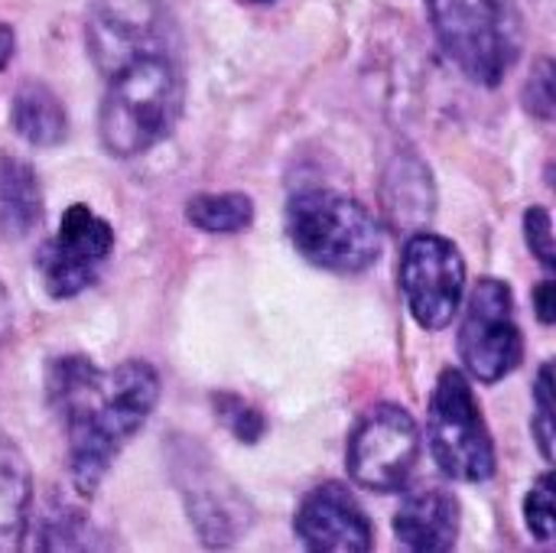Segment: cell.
<instances>
[{"label": "cell", "mask_w": 556, "mask_h": 553, "mask_svg": "<svg viewBox=\"0 0 556 553\" xmlns=\"http://www.w3.org/2000/svg\"><path fill=\"white\" fill-rule=\"evenodd\" d=\"M427 447L453 482L482 486L495 476V440L479 411L469 375L443 368L427 407Z\"/></svg>", "instance_id": "5b68a950"}, {"label": "cell", "mask_w": 556, "mask_h": 553, "mask_svg": "<svg viewBox=\"0 0 556 553\" xmlns=\"http://www.w3.org/2000/svg\"><path fill=\"white\" fill-rule=\"evenodd\" d=\"M176 482L192 528L205 548H231L251 525L248 505L235 489L205 463V456H176Z\"/></svg>", "instance_id": "8fae6325"}, {"label": "cell", "mask_w": 556, "mask_h": 553, "mask_svg": "<svg viewBox=\"0 0 556 553\" xmlns=\"http://www.w3.org/2000/svg\"><path fill=\"white\" fill-rule=\"evenodd\" d=\"M420 460V427L401 404L368 407L345 450V466L355 486L368 492L407 489Z\"/></svg>", "instance_id": "52a82bcc"}, {"label": "cell", "mask_w": 556, "mask_h": 553, "mask_svg": "<svg viewBox=\"0 0 556 553\" xmlns=\"http://www.w3.org/2000/svg\"><path fill=\"white\" fill-rule=\"evenodd\" d=\"M212 404H215V417L225 424V430H228L238 443H257V440L267 433V417H264L254 404H248L241 394L222 391V394L212 398Z\"/></svg>", "instance_id": "ffe728a7"}, {"label": "cell", "mask_w": 556, "mask_h": 553, "mask_svg": "<svg viewBox=\"0 0 556 553\" xmlns=\"http://www.w3.org/2000/svg\"><path fill=\"white\" fill-rule=\"evenodd\" d=\"M293 531L306 551L316 553H368L375 548V525L342 482L309 489L293 515Z\"/></svg>", "instance_id": "30bf717a"}, {"label": "cell", "mask_w": 556, "mask_h": 553, "mask_svg": "<svg viewBox=\"0 0 556 553\" xmlns=\"http://www.w3.org/2000/svg\"><path fill=\"white\" fill-rule=\"evenodd\" d=\"M10 55H13V33L7 26H0V59L10 62Z\"/></svg>", "instance_id": "4316f807"}, {"label": "cell", "mask_w": 556, "mask_h": 553, "mask_svg": "<svg viewBox=\"0 0 556 553\" xmlns=\"http://www.w3.org/2000/svg\"><path fill=\"white\" fill-rule=\"evenodd\" d=\"M46 398L68 440V476L78 495H94L121 450L147 427L160 401V375L130 359L104 372L68 352L46 368Z\"/></svg>", "instance_id": "6da1fadb"}, {"label": "cell", "mask_w": 556, "mask_h": 553, "mask_svg": "<svg viewBox=\"0 0 556 553\" xmlns=\"http://www.w3.org/2000/svg\"><path fill=\"white\" fill-rule=\"evenodd\" d=\"M287 235L319 271L362 274L381 257V225L352 196L326 186L300 189L287 202Z\"/></svg>", "instance_id": "3957f363"}, {"label": "cell", "mask_w": 556, "mask_h": 553, "mask_svg": "<svg viewBox=\"0 0 556 553\" xmlns=\"http://www.w3.org/2000/svg\"><path fill=\"white\" fill-rule=\"evenodd\" d=\"M7 332H10V293L0 284V342L7 339Z\"/></svg>", "instance_id": "484cf974"}, {"label": "cell", "mask_w": 556, "mask_h": 553, "mask_svg": "<svg viewBox=\"0 0 556 553\" xmlns=\"http://www.w3.org/2000/svg\"><path fill=\"white\" fill-rule=\"evenodd\" d=\"M534 313L544 326H554L556 323V284L554 277L541 280L534 287Z\"/></svg>", "instance_id": "d4e9b609"}, {"label": "cell", "mask_w": 556, "mask_h": 553, "mask_svg": "<svg viewBox=\"0 0 556 553\" xmlns=\"http://www.w3.org/2000/svg\"><path fill=\"white\" fill-rule=\"evenodd\" d=\"M525 525L531 531V538H538L541 544H551L556 531V476L544 473L531 492L525 495Z\"/></svg>", "instance_id": "44dd1931"}, {"label": "cell", "mask_w": 556, "mask_h": 553, "mask_svg": "<svg viewBox=\"0 0 556 553\" xmlns=\"http://www.w3.org/2000/svg\"><path fill=\"white\" fill-rule=\"evenodd\" d=\"M525 241L531 248V254L547 267H556V244H554V225H551V212L534 205L525 212Z\"/></svg>", "instance_id": "cb8c5ba5"}, {"label": "cell", "mask_w": 556, "mask_h": 553, "mask_svg": "<svg viewBox=\"0 0 556 553\" xmlns=\"http://www.w3.org/2000/svg\"><path fill=\"white\" fill-rule=\"evenodd\" d=\"M3 65H7V59H0V68H3Z\"/></svg>", "instance_id": "f1b7e54d"}, {"label": "cell", "mask_w": 556, "mask_h": 553, "mask_svg": "<svg viewBox=\"0 0 556 553\" xmlns=\"http://www.w3.org/2000/svg\"><path fill=\"white\" fill-rule=\"evenodd\" d=\"M104 75L98 137L111 156H140L173 134L182 114V68L169 42L147 46Z\"/></svg>", "instance_id": "7a4b0ae2"}, {"label": "cell", "mask_w": 556, "mask_h": 553, "mask_svg": "<svg viewBox=\"0 0 556 553\" xmlns=\"http://www.w3.org/2000/svg\"><path fill=\"white\" fill-rule=\"evenodd\" d=\"M463 528L459 502L440 486H424L404 495L394 515V535L417 553H446L456 548Z\"/></svg>", "instance_id": "4fadbf2b"}, {"label": "cell", "mask_w": 556, "mask_h": 553, "mask_svg": "<svg viewBox=\"0 0 556 553\" xmlns=\"http://www.w3.org/2000/svg\"><path fill=\"white\" fill-rule=\"evenodd\" d=\"M525 355V339L515 316V293L498 277H482L466 303L459 326V359L472 381H505Z\"/></svg>", "instance_id": "8992f818"}, {"label": "cell", "mask_w": 556, "mask_h": 553, "mask_svg": "<svg viewBox=\"0 0 556 553\" xmlns=\"http://www.w3.org/2000/svg\"><path fill=\"white\" fill-rule=\"evenodd\" d=\"M254 3H270V0H254Z\"/></svg>", "instance_id": "83f0119b"}, {"label": "cell", "mask_w": 556, "mask_h": 553, "mask_svg": "<svg viewBox=\"0 0 556 553\" xmlns=\"http://www.w3.org/2000/svg\"><path fill=\"white\" fill-rule=\"evenodd\" d=\"M525 108L538 117V121H554L556 108V85H554V62L541 59L525 85Z\"/></svg>", "instance_id": "603a6c76"}, {"label": "cell", "mask_w": 556, "mask_h": 553, "mask_svg": "<svg viewBox=\"0 0 556 553\" xmlns=\"http://www.w3.org/2000/svg\"><path fill=\"white\" fill-rule=\"evenodd\" d=\"M88 518L81 515V508L68 505V502H52L42 512L29 508V521H26V535L23 538H36L33 548L39 551H75V548H88Z\"/></svg>", "instance_id": "d6986e66"}, {"label": "cell", "mask_w": 556, "mask_h": 553, "mask_svg": "<svg viewBox=\"0 0 556 553\" xmlns=\"http://www.w3.org/2000/svg\"><path fill=\"white\" fill-rule=\"evenodd\" d=\"M156 42H166V13L156 0H94L88 49L101 72Z\"/></svg>", "instance_id": "7c38bea8"}, {"label": "cell", "mask_w": 556, "mask_h": 553, "mask_svg": "<svg viewBox=\"0 0 556 553\" xmlns=\"http://www.w3.org/2000/svg\"><path fill=\"white\" fill-rule=\"evenodd\" d=\"M186 222L208 235H235L251 228L254 202L244 192H199L186 202Z\"/></svg>", "instance_id": "ac0fdd59"}, {"label": "cell", "mask_w": 556, "mask_h": 553, "mask_svg": "<svg viewBox=\"0 0 556 553\" xmlns=\"http://www.w3.org/2000/svg\"><path fill=\"white\" fill-rule=\"evenodd\" d=\"M10 124L13 130L33 147H59L68 137V114L59 95L42 81H23L10 101Z\"/></svg>", "instance_id": "2e32d148"}, {"label": "cell", "mask_w": 556, "mask_h": 553, "mask_svg": "<svg viewBox=\"0 0 556 553\" xmlns=\"http://www.w3.org/2000/svg\"><path fill=\"white\" fill-rule=\"evenodd\" d=\"M534 437H538V447H541V456L551 463L554 460V365H541V375L534 381Z\"/></svg>", "instance_id": "7402d4cb"}, {"label": "cell", "mask_w": 556, "mask_h": 553, "mask_svg": "<svg viewBox=\"0 0 556 553\" xmlns=\"http://www.w3.org/2000/svg\"><path fill=\"white\" fill-rule=\"evenodd\" d=\"M443 52L472 81L495 88L515 68L525 23L515 0H427Z\"/></svg>", "instance_id": "277c9868"}, {"label": "cell", "mask_w": 556, "mask_h": 553, "mask_svg": "<svg viewBox=\"0 0 556 553\" xmlns=\"http://www.w3.org/2000/svg\"><path fill=\"white\" fill-rule=\"evenodd\" d=\"M39 222H42V186L36 169L13 153H0V238L20 241L33 235Z\"/></svg>", "instance_id": "9a60e30c"}, {"label": "cell", "mask_w": 556, "mask_h": 553, "mask_svg": "<svg viewBox=\"0 0 556 553\" xmlns=\"http://www.w3.org/2000/svg\"><path fill=\"white\" fill-rule=\"evenodd\" d=\"M437 209V189L430 166H424L417 156H397L388 166L384 176V212L394 228H420L433 218Z\"/></svg>", "instance_id": "5bb4252c"}, {"label": "cell", "mask_w": 556, "mask_h": 553, "mask_svg": "<svg viewBox=\"0 0 556 553\" xmlns=\"http://www.w3.org/2000/svg\"><path fill=\"white\" fill-rule=\"evenodd\" d=\"M33 508V476L23 450L0 433V551L23 548Z\"/></svg>", "instance_id": "e0dca14e"}, {"label": "cell", "mask_w": 556, "mask_h": 553, "mask_svg": "<svg viewBox=\"0 0 556 553\" xmlns=\"http://www.w3.org/2000/svg\"><path fill=\"white\" fill-rule=\"evenodd\" d=\"M397 277L417 326L440 332L456 319L466 293V261L450 238L430 231L410 235L401 251Z\"/></svg>", "instance_id": "ba28073f"}, {"label": "cell", "mask_w": 556, "mask_h": 553, "mask_svg": "<svg viewBox=\"0 0 556 553\" xmlns=\"http://www.w3.org/2000/svg\"><path fill=\"white\" fill-rule=\"evenodd\" d=\"M114 251V228L88 205H68L55 235L42 244L36 264L42 287L52 300H72L85 293Z\"/></svg>", "instance_id": "9c48e42d"}]
</instances>
